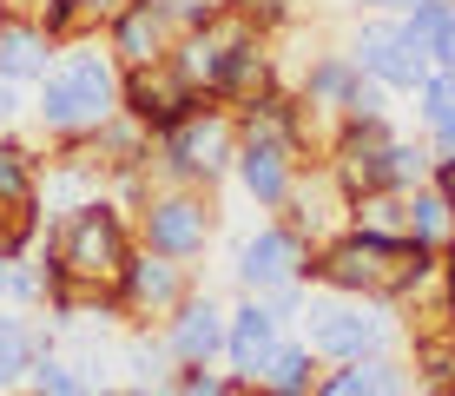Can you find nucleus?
Masks as SVG:
<instances>
[{"label": "nucleus", "instance_id": "5", "mask_svg": "<svg viewBox=\"0 0 455 396\" xmlns=\"http://www.w3.org/2000/svg\"><path fill=\"white\" fill-rule=\"evenodd\" d=\"M297 324H304V343L317 351V363L389 357V343H396L389 304H370V297H343V291H317V297H304Z\"/></svg>", "mask_w": 455, "mask_h": 396}, {"label": "nucleus", "instance_id": "22", "mask_svg": "<svg viewBox=\"0 0 455 396\" xmlns=\"http://www.w3.org/2000/svg\"><path fill=\"white\" fill-rule=\"evenodd\" d=\"M416 119H422V139L443 133V125H455V73L435 67L429 79H422V93H416Z\"/></svg>", "mask_w": 455, "mask_h": 396}, {"label": "nucleus", "instance_id": "25", "mask_svg": "<svg viewBox=\"0 0 455 396\" xmlns=\"http://www.w3.org/2000/svg\"><path fill=\"white\" fill-rule=\"evenodd\" d=\"M152 7L165 13L179 34H192V27H205V20H218V13L231 7V0H152Z\"/></svg>", "mask_w": 455, "mask_h": 396}, {"label": "nucleus", "instance_id": "20", "mask_svg": "<svg viewBox=\"0 0 455 396\" xmlns=\"http://www.w3.org/2000/svg\"><path fill=\"white\" fill-rule=\"evenodd\" d=\"M410 238H416V245H429V251H449L455 245V212H449V198L435 192V179L410 192Z\"/></svg>", "mask_w": 455, "mask_h": 396}, {"label": "nucleus", "instance_id": "31", "mask_svg": "<svg viewBox=\"0 0 455 396\" xmlns=\"http://www.w3.org/2000/svg\"><path fill=\"white\" fill-rule=\"evenodd\" d=\"M429 146H435V158H455V125H443V133H429Z\"/></svg>", "mask_w": 455, "mask_h": 396}, {"label": "nucleus", "instance_id": "11", "mask_svg": "<svg viewBox=\"0 0 455 396\" xmlns=\"http://www.w3.org/2000/svg\"><path fill=\"white\" fill-rule=\"evenodd\" d=\"M225 330H231V311L218 304L212 291H192L179 311L159 324V337H165V351H172V363H218L225 357Z\"/></svg>", "mask_w": 455, "mask_h": 396}, {"label": "nucleus", "instance_id": "30", "mask_svg": "<svg viewBox=\"0 0 455 396\" xmlns=\"http://www.w3.org/2000/svg\"><path fill=\"white\" fill-rule=\"evenodd\" d=\"M363 7H370V13H396V20H403V13L422 7V0H363Z\"/></svg>", "mask_w": 455, "mask_h": 396}, {"label": "nucleus", "instance_id": "6", "mask_svg": "<svg viewBox=\"0 0 455 396\" xmlns=\"http://www.w3.org/2000/svg\"><path fill=\"white\" fill-rule=\"evenodd\" d=\"M139 245L159 251V258H205L212 238H218V205L205 185H152L146 198H139Z\"/></svg>", "mask_w": 455, "mask_h": 396}, {"label": "nucleus", "instance_id": "9", "mask_svg": "<svg viewBox=\"0 0 455 396\" xmlns=\"http://www.w3.org/2000/svg\"><path fill=\"white\" fill-rule=\"evenodd\" d=\"M113 297H119V317H139V324H165V317L179 311L185 297H192V271H185L179 258H159V251L139 245Z\"/></svg>", "mask_w": 455, "mask_h": 396}, {"label": "nucleus", "instance_id": "32", "mask_svg": "<svg viewBox=\"0 0 455 396\" xmlns=\"http://www.w3.org/2000/svg\"><path fill=\"white\" fill-rule=\"evenodd\" d=\"M7 278H13V251H0V304H7Z\"/></svg>", "mask_w": 455, "mask_h": 396}, {"label": "nucleus", "instance_id": "19", "mask_svg": "<svg viewBox=\"0 0 455 396\" xmlns=\"http://www.w3.org/2000/svg\"><path fill=\"white\" fill-rule=\"evenodd\" d=\"M0 212H40V158L20 139H0Z\"/></svg>", "mask_w": 455, "mask_h": 396}, {"label": "nucleus", "instance_id": "29", "mask_svg": "<svg viewBox=\"0 0 455 396\" xmlns=\"http://www.w3.org/2000/svg\"><path fill=\"white\" fill-rule=\"evenodd\" d=\"M429 60H435V67H443V73H455V0H449V27H443V34H435Z\"/></svg>", "mask_w": 455, "mask_h": 396}, {"label": "nucleus", "instance_id": "26", "mask_svg": "<svg viewBox=\"0 0 455 396\" xmlns=\"http://www.w3.org/2000/svg\"><path fill=\"white\" fill-rule=\"evenodd\" d=\"M7 297L13 304H46V264L40 258H13V278H7Z\"/></svg>", "mask_w": 455, "mask_h": 396}, {"label": "nucleus", "instance_id": "13", "mask_svg": "<svg viewBox=\"0 0 455 396\" xmlns=\"http://www.w3.org/2000/svg\"><path fill=\"white\" fill-rule=\"evenodd\" d=\"M172 46H179V27L165 20L152 0H132L113 27H106V53L119 60V73H139V67H165Z\"/></svg>", "mask_w": 455, "mask_h": 396}, {"label": "nucleus", "instance_id": "33", "mask_svg": "<svg viewBox=\"0 0 455 396\" xmlns=\"http://www.w3.org/2000/svg\"><path fill=\"white\" fill-rule=\"evenodd\" d=\"M125 396H172V384H139V390H125Z\"/></svg>", "mask_w": 455, "mask_h": 396}, {"label": "nucleus", "instance_id": "7", "mask_svg": "<svg viewBox=\"0 0 455 396\" xmlns=\"http://www.w3.org/2000/svg\"><path fill=\"white\" fill-rule=\"evenodd\" d=\"M238 291L244 297H284V291H304L310 284V238H297L284 218L258 225L238 245Z\"/></svg>", "mask_w": 455, "mask_h": 396}, {"label": "nucleus", "instance_id": "28", "mask_svg": "<svg viewBox=\"0 0 455 396\" xmlns=\"http://www.w3.org/2000/svg\"><path fill=\"white\" fill-rule=\"evenodd\" d=\"M27 106H34V100H27V86H13V79H0V133H7V125L20 119V113H27Z\"/></svg>", "mask_w": 455, "mask_h": 396}, {"label": "nucleus", "instance_id": "21", "mask_svg": "<svg viewBox=\"0 0 455 396\" xmlns=\"http://www.w3.org/2000/svg\"><path fill=\"white\" fill-rule=\"evenodd\" d=\"M27 390H34V396H106L100 384H92L86 363H73V357H60V351H46V357L34 363Z\"/></svg>", "mask_w": 455, "mask_h": 396}, {"label": "nucleus", "instance_id": "17", "mask_svg": "<svg viewBox=\"0 0 455 396\" xmlns=\"http://www.w3.org/2000/svg\"><path fill=\"white\" fill-rule=\"evenodd\" d=\"M53 351V337L34 324V317H13L0 311V396L27 390V376H34V363Z\"/></svg>", "mask_w": 455, "mask_h": 396}, {"label": "nucleus", "instance_id": "27", "mask_svg": "<svg viewBox=\"0 0 455 396\" xmlns=\"http://www.w3.org/2000/svg\"><path fill=\"white\" fill-rule=\"evenodd\" d=\"M125 7H132V0H80V20H86V34H106V27H113Z\"/></svg>", "mask_w": 455, "mask_h": 396}, {"label": "nucleus", "instance_id": "4", "mask_svg": "<svg viewBox=\"0 0 455 396\" xmlns=\"http://www.w3.org/2000/svg\"><path fill=\"white\" fill-rule=\"evenodd\" d=\"M152 166H159L165 185H212L231 179V166H238V113L231 106L205 100L198 113H185L172 133L152 139Z\"/></svg>", "mask_w": 455, "mask_h": 396}, {"label": "nucleus", "instance_id": "1", "mask_svg": "<svg viewBox=\"0 0 455 396\" xmlns=\"http://www.w3.org/2000/svg\"><path fill=\"white\" fill-rule=\"evenodd\" d=\"M443 278V251L416 245V238H383L363 225H343L310 251V284L343 297H370V304H410L422 284Z\"/></svg>", "mask_w": 455, "mask_h": 396}, {"label": "nucleus", "instance_id": "18", "mask_svg": "<svg viewBox=\"0 0 455 396\" xmlns=\"http://www.w3.org/2000/svg\"><path fill=\"white\" fill-rule=\"evenodd\" d=\"M317 351H310L304 337H284L271 357H264V370H258V396H317Z\"/></svg>", "mask_w": 455, "mask_h": 396}, {"label": "nucleus", "instance_id": "10", "mask_svg": "<svg viewBox=\"0 0 455 396\" xmlns=\"http://www.w3.org/2000/svg\"><path fill=\"white\" fill-rule=\"evenodd\" d=\"M205 106V93H192L179 73H172V60L165 67H139V73H125V86H119V113L125 119H139L152 139L172 133L185 113H198Z\"/></svg>", "mask_w": 455, "mask_h": 396}, {"label": "nucleus", "instance_id": "8", "mask_svg": "<svg viewBox=\"0 0 455 396\" xmlns=\"http://www.w3.org/2000/svg\"><path fill=\"white\" fill-rule=\"evenodd\" d=\"M350 60L376 79V86H389V93H422V79L435 73V60L403 34L396 13H370V20L350 34Z\"/></svg>", "mask_w": 455, "mask_h": 396}, {"label": "nucleus", "instance_id": "23", "mask_svg": "<svg viewBox=\"0 0 455 396\" xmlns=\"http://www.w3.org/2000/svg\"><path fill=\"white\" fill-rule=\"evenodd\" d=\"M172 396H244L231 376H218L212 363H185L179 376H172Z\"/></svg>", "mask_w": 455, "mask_h": 396}, {"label": "nucleus", "instance_id": "24", "mask_svg": "<svg viewBox=\"0 0 455 396\" xmlns=\"http://www.w3.org/2000/svg\"><path fill=\"white\" fill-rule=\"evenodd\" d=\"M443 27H449V0H422V7L403 13V34H410V40L422 46V53L435 46V34H443Z\"/></svg>", "mask_w": 455, "mask_h": 396}, {"label": "nucleus", "instance_id": "15", "mask_svg": "<svg viewBox=\"0 0 455 396\" xmlns=\"http://www.w3.org/2000/svg\"><path fill=\"white\" fill-rule=\"evenodd\" d=\"M60 60V40H46V27L20 20V13H0V79L13 86H40Z\"/></svg>", "mask_w": 455, "mask_h": 396}, {"label": "nucleus", "instance_id": "12", "mask_svg": "<svg viewBox=\"0 0 455 396\" xmlns=\"http://www.w3.org/2000/svg\"><path fill=\"white\" fill-rule=\"evenodd\" d=\"M284 324L291 317L271 304V297H244L231 311V330H225V363H231V384H258L264 357L284 343Z\"/></svg>", "mask_w": 455, "mask_h": 396}, {"label": "nucleus", "instance_id": "2", "mask_svg": "<svg viewBox=\"0 0 455 396\" xmlns=\"http://www.w3.org/2000/svg\"><path fill=\"white\" fill-rule=\"evenodd\" d=\"M119 86H125L119 60L106 53V46H92V34L86 40H67V46H60V60H53V73L34 86L40 133L86 139V133H100V125H113L119 119Z\"/></svg>", "mask_w": 455, "mask_h": 396}, {"label": "nucleus", "instance_id": "16", "mask_svg": "<svg viewBox=\"0 0 455 396\" xmlns=\"http://www.w3.org/2000/svg\"><path fill=\"white\" fill-rule=\"evenodd\" d=\"M410 390H416V376H410V363H396V357L337 363V370L317 384V396H410Z\"/></svg>", "mask_w": 455, "mask_h": 396}, {"label": "nucleus", "instance_id": "3", "mask_svg": "<svg viewBox=\"0 0 455 396\" xmlns=\"http://www.w3.org/2000/svg\"><path fill=\"white\" fill-rule=\"evenodd\" d=\"M323 158H331V172L343 179L350 198L416 192V185L435 179V146H429V139H396L389 119H343Z\"/></svg>", "mask_w": 455, "mask_h": 396}, {"label": "nucleus", "instance_id": "14", "mask_svg": "<svg viewBox=\"0 0 455 396\" xmlns=\"http://www.w3.org/2000/svg\"><path fill=\"white\" fill-rule=\"evenodd\" d=\"M356 86H363V67H356L350 53H317L304 67V79H297V100H304V119H331L343 125V113H350Z\"/></svg>", "mask_w": 455, "mask_h": 396}]
</instances>
